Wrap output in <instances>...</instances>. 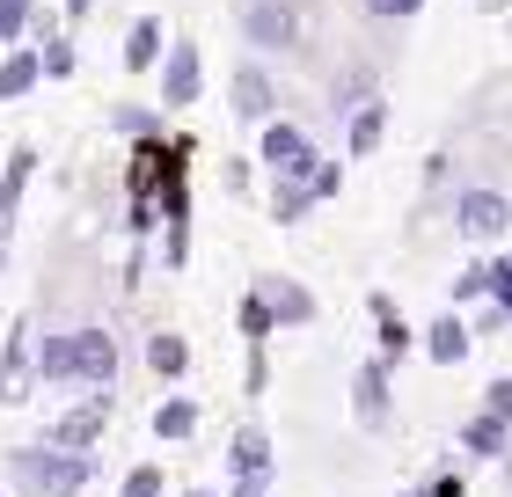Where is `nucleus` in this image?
<instances>
[{
    "label": "nucleus",
    "instance_id": "17",
    "mask_svg": "<svg viewBox=\"0 0 512 497\" xmlns=\"http://www.w3.org/2000/svg\"><path fill=\"white\" fill-rule=\"evenodd\" d=\"M139 366L154 373V381H183V373H191V337H183V329H154L147 344H139Z\"/></svg>",
    "mask_w": 512,
    "mask_h": 497
},
{
    "label": "nucleus",
    "instance_id": "40",
    "mask_svg": "<svg viewBox=\"0 0 512 497\" xmlns=\"http://www.w3.org/2000/svg\"><path fill=\"white\" fill-rule=\"evenodd\" d=\"M183 497H220V490H183Z\"/></svg>",
    "mask_w": 512,
    "mask_h": 497
},
{
    "label": "nucleus",
    "instance_id": "18",
    "mask_svg": "<svg viewBox=\"0 0 512 497\" xmlns=\"http://www.w3.org/2000/svg\"><path fill=\"white\" fill-rule=\"evenodd\" d=\"M161 52H169V22H161V15H139L132 30H125V74H154Z\"/></svg>",
    "mask_w": 512,
    "mask_h": 497
},
{
    "label": "nucleus",
    "instance_id": "25",
    "mask_svg": "<svg viewBox=\"0 0 512 497\" xmlns=\"http://www.w3.org/2000/svg\"><path fill=\"white\" fill-rule=\"evenodd\" d=\"M235 329H242V344H249V351H264L278 322H271V307L256 300V293H242V307H235Z\"/></svg>",
    "mask_w": 512,
    "mask_h": 497
},
{
    "label": "nucleus",
    "instance_id": "4",
    "mask_svg": "<svg viewBox=\"0 0 512 497\" xmlns=\"http://www.w3.org/2000/svg\"><path fill=\"white\" fill-rule=\"evenodd\" d=\"M256 161H264V176H286V183H308L315 176V132L293 125V117H271V125H256Z\"/></svg>",
    "mask_w": 512,
    "mask_h": 497
},
{
    "label": "nucleus",
    "instance_id": "29",
    "mask_svg": "<svg viewBox=\"0 0 512 497\" xmlns=\"http://www.w3.org/2000/svg\"><path fill=\"white\" fill-rule=\"evenodd\" d=\"M118 497H169V476H161L154 461H132L125 483H118Z\"/></svg>",
    "mask_w": 512,
    "mask_h": 497
},
{
    "label": "nucleus",
    "instance_id": "5",
    "mask_svg": "<svg viewBox=\"0 0 512 497\" xmlns=\"http://www.w3.org/2000/svg\"><path fill=\"white\" fill-rule=\"evenodd\" d=\"M44 381H37V322L15 315L8 337H0V410H22Z\"/></svg>",
    "mask_w": 512,
    "mask_h": 497
},
{
    "label": "nucleus",
    "instance_id": "13",
    "mask_svg": "<svg viewBox=\"0 0 512 497\" xmlns=\"http://www.w3.org/2000/svg\"><path fill=\"white\" fill-rule=\"evenodd\" d=\"M417 351H425L432 366H469V351H476V337H469V315L461 307H439V315L417 329Z\"/></svg>",
    "mask_w": 512,
    "mask_h": 497
},
{
    "label": "nucleus",
    "instance_id": "26",
    "mask_svg": "<svg viewBox=\"0 0 512 497\" xmlns=\"http://www.w3.org/2000/svg\"><path fill=\"white\" fill-rule=\"evenodd\" d=\"M30 30H37V0H0V52L30 44Z\"/></svg>",
    "mask_w": 512,
    "mask_h": 497
},
{
    "label": "nucleus",
    "instance_id": "42",
    "mask_svg": "<svg viewBox=\"0 0 512 497\" xmlns=\"http://www.w3.org/2000/svg\"><path fill=\"white\" fill-rule=\"evenodd\" d=\"M0 497H8V490H0Z\"/></svg>",
    "mask_w": 512,
    "mask_h": 497
},
{
    "label": "nucleus",
    "instance_id": "37",
    "mask_svg": "<svg viewBox=\"0 0 512 497\" xmlns=\"http://www.w3.org/2000/svg\"><path fill=\"white\" fill-rule=\"evenodd\" d=\"M227 497H271V476H235V483H227Z\"/></svg>",
    "mask_w": 512,
    "mask_h": 497
},
{
    "label": "nucleus",
    "instance_id": "31",
    "mask_svg": "<svg viewBox=\"0 0 512 497\" xmlns=\"http://www.w3.org/2000/svg\"><path fill=\"white\" fill-rule=\"evenodd\" d=\"M308 191H315V205H330V198L344 191V161H337V154H322V161H315V176H308Z\"/></svg>",
    "mask_w": 512,
    "mask_h": 497
},
{
    "label": "nucleus",
    "instance_id": "7",
    "mask_svg": "<svg viewBox=\"0 0 512 497\" xmlns=\"http://www.w3.org/2000/svg\"><path fill=\"white\" fill-rule=\"evenodd\" d=\"M454 227H461V242L498 249L505 234H512V198H505V191H491V183H469V191L454 198Z\"/></svg>",
    "mask_w": 512,
    "mask_h": 497
},
{
    "label": "nucleus",
    "instance_id": "9",
    "mask_svg": "<svg viewBox=\"0 0 512 497\" xmlns=\"http://www.w3.org/2000/svg\"><path fill=\"white\" fill-rule=\"evenodd\" d=\"M242 37H249V52H293L308 37V8L300 0H249Z\"/></svg>",
    "mask_w": 512,
    "mask_h": 497
},
{
    "label": "nucleus",
    "instance_id": "23",
    "mask_svg": "<svg viewBox=\"0 0 512 497\" xmlns=\"http://www.w3.org/2000/svg\"><path fill=\"white\" fill-rule=\"evenodd\" d=\"M37 66H44V81H74V74H81L74 37H66V30H44V37H37Z\"/></svg>",
    "mask_w": 512,
    "mask_h": 497
},
{
    "label": "nucleus",
    "instance_id": "10",
    "mask_svg": "<svg viewBox=\"0 0 512 497\" xmlns=\"http://www.w3.org/2000/svg\"><path fill=\"white\" fill-rule=\"evenodd\" d=\"M249 293L271 307V322L278 329H308L322 307H315V286H300V278H286V271H256L249 278Z\"/></svg>",
    "mask_w": 512,
    "mask_h": 497
},
{
    "label": "nucleus",
    "instance_id": "22",
    "mask_svg": "<svg viewBox=\"0 0 512 497\" xmlns=\"http://www.w3.org/2000/svg\"><path fill=\"white\" fill-rule=\"evenodd\" d=\"M461 454H469V461H505L512 454V432H505V424L498 417H469V424H461Z\"/></svg>",
    "mask_w": 512,
    "mask_h": 497
},
{
    "label": "nucleus",
    "instance_id": "41",
    "mask_svg": "<svg viewBox=\"0 0 512 497\" xmlns=\"http://www.w3.org/2000/svg\"><path fill=\"white\" fill-rule=\"evenodd\" d=\"M498 468H512V454H505V461H498Z\"/></svg>",
    "mask_w": 512,
    "mask_h": 497
},
{
    "label": "nucleus",
    "instance_id": "35",
    "mask_svg": "<svg viewBox=\"0 0 512 497\" xmlns=\"http://www.w3.org/2000/svg\"><path fill=\"white\" fill-rule=\"evenodd\" d=\"M242 388H249V395H264V388H271V359H264V351H249V366H242Z\"/></svg>",
    "mask_w": 512,
    "mask_h": 497
},
{
    "label": "nucleus",
    "instance_id": "21",
    "mask_svg": "<svg viewBox=\"0 0 512 497\" xmlns=\"http://www.w3.org/2000/svg\"><path fill=\"white\" fill-rule=\"evenodd\" d=\"M147 432L161 439V446H183V439H198V402L191 395H169L161 410L147 417Z\"/></svg>",
    "mask_w": 512,
    "mask_h": 497
},
{
    "label": "nucleus",
    "instance_id": "15",
    "mask_svg": "<svg viewBox=\"0 0 512 497\" xmlns=\"http://www.w3.org/2000/svg\"><path fill=\"white\" fill-rule=\"evenodd\" d=\"M30 183H37V147H8V161H0V234H15Z\"/></svg>",
    "mask_w": 512,
    "mask_h": 497
},
{
    "label": "nucleus",
    "instance_id": "33",
    "mask_svg": "<svg viewBox=\"0 0 512 497\" xmlns=\"http://www.w3.org/2000/svg\"><path fill=\"white\" fill-rule=\"evenodd\" d=\"M410 497H469V483H461L454 468H439V476H425V483H417Z\"/></svg>",
    "mask_w": 512,
    "mask_h": 497
},
{
    "label": "nucleus",
    "instance_id": "16",
    "mask_svg": "<svg viewBox=\"0 0 512 497\" xmlns=\"http://www.w3.org/2000/svg\"><path fill=\"white\" fill-rule=\"evenodd\" d=\"M381 139H388V103L381 96H359L352 117H344V154L366 161V154H381Z\"/></svg>",
    "mask_w": 512,
    "mask_h": 497
},
{
    "label": "nucleus",
    "instance_id": "20",
    "mask_svg": "<svg viewBox=\"0 0 512 497\" xmlns=\"http://www.w3.org/2000/svg\"><path fill=\"white\" fill-rule=\"evenodd\" d=\"M37 81H44V66H37V44H8V52H0V103H22Z\"/></svg>",
    "mask_w": 512,
    "mask_h": 497
},
{
    "label": "nucleus",
    "instance_id": "14",
    "mask_svg": "<svg viewBox=\"0 0 512 497\" xmlns=\"http://www.w3.org/2000/svg\"><path fill=\"white\" fill-rule=\"evenodd\" d=\"M366 315H374V359L403 366L417 351V329L403 322V307H395V293H366Z\"/></svg>",
    "mask_w": 512,
    "mask_h": 497
},
{
    "label": "nucleus",
    "instance_id": "34",
    "mask_svg": "<svg viewBox=\"0 0 512 497\" xmlns=\"http://www.w3.org/2000/svg\"><path fill=\"white\" fill-rule=\"evenodd\" d=\"M366 15H381V22H410V15H425V0H359Z\"/></svg>",
    "mask_w": 512,
    "mask_h": 497
},
{
    "label": "nucleus",
    "instance_id": "36",
    "mask_svg": "<svg viewBox=\"0 0 512 497\" xmlns=\"http://www.w3.org/2000/svg\"><path fill=\"white\" fill-rule=\"evenodd\" d=\"M505 329V307H483V315H469V337H498Z\"/></svg>",
    "mask_w": 512,
    "mask_h": 497
},
{
    "label": "nucleus",
    "instance_id": "6",
    "mask_svg": "<svg viewBox=\"0 0 512 497\" xmlns=\"http://www.w3.org/2000/svg\"><path fill=\"white\" fill-rule=\"evenodd\" d=\"M103 432H110V388H81L74 410H59L44 424V446H59V454H96Z\"/></svg>",
    "mask_w": 512,
    "mask_h": 497
},
{
    "label": "nucleus",
    "instance_id": "24",
    "mask_svg": "<svg viewBox=\"0 0 512 497\" xmlns=\"http://www.w3.org/2000/svg\"><path fill=\"white\" fill-rule=\"evenodd\" d=\"M308 212H315V191H308V183H286V176H271V220H278V227H300Z\"/></svg>",
    "mask_w": 512,
    "mask_h": 497
},
{
    "label": "nucleus",
    "instance_id": "28",
    "mask_svg": "<svg viewBox=\"0 0 512 497\" xmlns=\"http://www.w3.org/2000/svg\"><path fill=\"white\" fill-rule=\"evenodd\" d=\"M483 264H491V293H483V300L505 307V322H512V242H498V256L483 249Z\"/></svg>",
    "mask_w": 512,
    "mask_h": 497
},
{
    "label": "nucleus",
    "instance_id": "3",
    "mask_svg": "<svg viewBox=\"0 0 512 497\" xmlns=\"http://www.w3.org/2000/svg\"><path fill=\"white\" fill-rule=\"evenodd\" d=\"M8 483L22 497H81L88 483H96V454H59V446L30 439V446L8 454Z\"/></svg>",
    "mask_w": 512,
    "mask_h": 497
},
{
    "label": "nucleus",
    "instance_id": "32",
    "mask_svg": "<svg viewBox=\"0 0 512 497\" xmlns=\"http://www.w3.org/2000/svg\"><path fill=\"white\" fill-rule=\"evenodd\" d=\"M476 410H483V417H498L505 432H512V373H498V381L483 388V402H476Z\"/></svg>",
    "mask_w": 512,
    "mask_h": 497
},
{
    "label": "nucleus",
    "instance_id": "1",
    "mask_svg": "<svg viewBox=\"0 0 512 497\" xmlns=\"http://www.w3.org/2000/svg\"><path fill=\"white\" fill-rule=\"evenodd\" d=\"M198 161V139L191 132H154V139H132V169H125V227L147 242L161 234V198H169V183L191 176Z\"/></svg>",
    "mask_w": 512,
    "mask_h": 497
},
{
    "label": "nucleus",
    "instance_id": "38",
    "mask_svg": "<svg viewBox=\"0 0 512 497\" xmlns=\"http://www.w3.org/2000/svg\"><path fill=\"white\" fill-rule=\"evenodd\" d=\"M88 15H96V0H59V22H74V30H81Z\"/></svg>",
    "mask_w": 512,
    "mask_h": 497
},
{
    "label": "nucleus",
    "instance_id": "11",
    "mask_svg": "<svg viewBox=\"0 0 512 497\" xmlns=\"http://www.w3.org/2000/svg\"><path fill=\"white\" fill-rule=\"evenodd\" d=\"M388 417H395V366H388V359H366V366L352 373V424L381 432Z\"/></svg>",
    "mask_w": 512,
    "mask_h": 497
},
{
    "label": "nucleus",
    "instance_id": "39",
    "mask_svg": "<svg viewBox=\"0 0 512 497\" xmlns=\"http://www.w3.org/2000/svg\"><path fill=\"white\" fill-rule=\"evenodd\" d=\"M0 271H8V234H0Z\"/></svg>",
    "mask_w": 512,
    "mask_h": 497
},
{
    "label": "nucleus",
    "instance_id": "19",
    "mask_svg": "<svg viewBox=\"0 0 512 497\" xmlns=\"http://www.w3.org/2000/svg\"><path fill=\"white\" fill-rule=\"evenodd\" d=\"M227 476H271V432L264 424H235V439H227Z\"/></svg>",
    "mask_w": 512,
    "mask_h": 497
},
{
    "label": "nucleus",
    "instance_id": "27",
    "mask_svg": "<svg viewBox=\"0 0 512 497\" xmlns=\"http://www.w3.org/2000/svg\"><path fill=\"white\" fill-rule=\"evenodd\" d=\"M483 293H491V264H483V256H469V264L454 271V286H447V300H454V307H476Z\"/></svg>",
    "mask_w": 512,
    "mask_h": 497
},
{
    "label": "nucleus",
    "instance_id": "8",
    "mask_svg": "<svg viewBox=\"0 0 512 497\" xmlns=\"http://www.w3.org/2000/svg\"><path fill=\"white\" fill-rule=\"evenodd\" d=\"M154 74H161V81H154V96H161L154 110H161V117H169V110H191V103L205 96V52H198L191 37H176L169 52H161Z\"/></svg>",
    "mask_w": 512,
    "mask_h": 497
},
{
    "label": "nucleus",
    "instance_id": "2",
    "mask_svg": "<svg viewBox=\"0 0 512 497\" xmlns=\"http://www.w3.org/2000/svg\"><path fill=\"white\" fill-rule=\"evenodd\" d=\"M118 337L103 322H81V329H52L37 337V381L52 388H118Z\"/></svg>",
    "mask_w": 512,
    "mask_h": 497
},
{
    "label": "nucleus",
    "instance_id": "12",
    "mask_svg": "<svg viewBox=\"0 0 512 497\" xmlns=\"http://www.w3.org/2000/svg\"><path fill=\"white\" fill-rule=\"evenodd\" d=\"M227 103H235L242 125H271V117H278V81L264 74V59H256V52L235 66V81H227Z\"/></svg>",
    "mask_w": 512,
    "mask_h": 497
},
{
    "label": "nucleus",
    "instance_id": "30",
    "mask_svg": "<svg viewBox=\"0 0 512 497\" xmlns=\"http://www.w3.org/2000/svg\"><path fill=\"white\" fill-rule=\"evenodd\" d=\"M110 125H118L125 139H154V132H169V125H161V110H132V103L110 110Z\"/></svg>",
    "mask_w": 512,
    "mask_h": 497
}]
</instances>
